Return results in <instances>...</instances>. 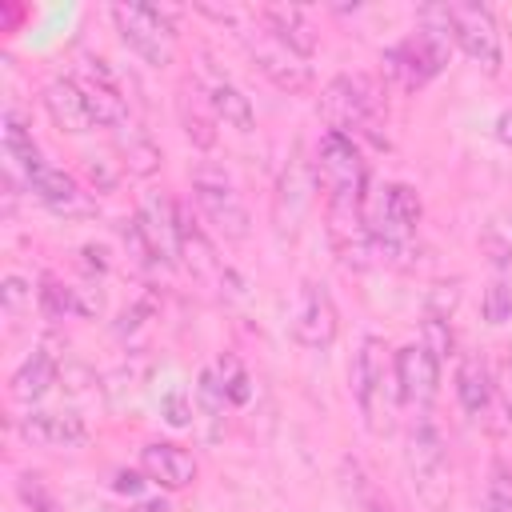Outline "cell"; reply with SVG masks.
<instances>
[{
    "label": "cell",
    "instance_id": "obj_1",
    "mask_svg": "<svg viewBox=\"0 0 512 512\" xmlns=\"http://www.w3.org/2000/svg\"><path fill=\"white\" fill-rule=\"evenodd\" d=\"M448 56H452V36L420 24L416 32H408L404 40H396L392 48L380 52V72L392 88L416 92V88H424L428 80H436L444 72Z\"/></svg>",
    "mask_w": 512,
    "mask_h": 512
},
{
    "label": "cell",
    "instance_id": "obj_2",
    "mask_svg": "<svg viewBox=\"0 0 512 512\" xmlns=\"http://www.w3.org/2000/svg\"><path fill=\"white\" fill-rule=\"evenodd\" d=\"M320 112L328 120L332 132H344V136H364L372 140L376 148H384L388 140L380 136V92L372 80L364 76H336L328 80L324 96H320Z\"/></svg>",
    "mask_w": 512,
    "mask_h": 512
},
{
    "label": "cell",
    "instance_id": "obj_3",
    "mask_svg": "<svg viewBox=\"0 0 512 512\" xmlns=\"http://www.w3.org/2000/svg\"><path fill=\"white\" fill-rule=\"evenodd\" d=\"M112 20H116L120 40L144 64H152V68L172 64L180 8H172V4H112Z\"/></svg>",
    "mask_w": 512,
    "mask_h": 512
},
{
    "label": "cell",
    "instance_id": "obj_4",
    "mask_svg": "<svg viewBox=\"0 0 512 512\" xmlns=\"http://www.w3.org/2000/svg\"><path fill=\"white\" fill-rule=\"evenodd\" d=\"M408 472H412V484L420 492V500L440 512L448 504V448H444V432L432 416V408H420L412 428H408Z\"/></svg>",
    "mask_w": 512,
    "mask_h": 512
},
{
    "label": "cell",
    "instance_id": "obj_5",
    "mask_svg": "<svg viewBox=\"0 0 512 512\" xmlns=\"http://www.w3.org/2000/svg\"><path fill=\"white\" fill-rule=\"evenodd\" d=\"M192 200H196L200 216L212 224L216 236H224V240H244L248 236L252 216H248V208H244V200H240V192H236V184L228 180L224 168L196 164L192 168Z\"/></svg>",
    "mask_w": 512,
    "mask_h": 512
},
{
    "label": "cell",
    "instance_id": "obj_6",
    "mask_svg": "<svg viewBox=\"0 0 512 512\" xmlns=\"http://www.w3.org/2000/svg\"><path fill=\"white\" fill-rule=\"evenodd\" d=\"M316 180L324 184L328 200H364L368 192V168L360 156V144L344 132H324L316 148Z\"/></svg>",
    "mask_w": 512,
    "mask_h": 512
},
{
    "label": "cell",
    "instance_id": "obj_7",
    "mask_svg": "<svg viewBox=\"0 0 512 512\" xmlns=\"http://www.w3.org/2000/svg\"><path fill=\"white\" fill-rule=\"evenodd\" d=\"M444 8H448L452 44H456L468 60H476L488 76H496L500 64H504V48H500L496 16H492L484 4H468V0H460V4H444Z\"/></svg>",
    "mask_w": 512,
    "mask_h": 512
},
{
    "label": "cell",
    "instance_id": "obj_8",
    "mask_svg": "<svg viewBox=\"0 0 512 512\" xmlns=\"http://www.w3.org/2000/svg\"><path fill=\"white\" fill-rule=\"evenodd\" d=\"M336 332H340V312H336L332 292L320 280H304L296 288V308H292L296 344H304L312 352H324V348H332Z\"/></svg>",
    "mask_w": 512,
    "mask_h": 512
},
{
    "label": "cell",
    "instance_id": "obj_9",
    "mask_svg": "<svg viewBox=\"0 0 512 512\" xmlns=\"http://www.w3.org/2000/svg\"><path fill=\"white\" fill-rule=\"evenodd\" d=\"M328 240L348 268H372L376 264V240L364 220V200H328Z\"/></svg>",
    "mask_w": 512,
    "mask_h": 512
},
{
    "label": "cell",
    "instance_id": "obj_10",
    "mask_svg": "<svg viewBox=\"0 0 512 512\" xmlns=\"http://www.w3.org/2000/svg\"><path fill=\"white\" fill-rule=\"evenodd\" d=\"M136 228H140V236L148 244L152 264H168V268L180 264V256H184V232H180V212L172 208V200H164L160 192H148L140 200Z\"/></svg>",
    "mask_w": 512,
    "mask_h": 512
},
{
    "label": "cell",
    "instance_id": "obj_11",
    "mask_svg": "<svg viewBox=\"0 0 512 512\" xmlns=\"http://www.w3.org/2000/svg\"><path fill=\"white\" fill-rule=\"evenodd\" d=\"M392 376H396V392L404 404H412L416 412L432 408L436 388H440V360L424 344H404L392 356Z\"/></svg>",
    "mask_w": 512,
    "mask_h": 512
},
{
    "label": "cell",
    "instance_id": "obj_12",
    "mask_svg": "<svg viewBox=\"0 0 512 512\" xmlns=\"http://www.w3.org/2000/svg\"><path fill=\"white\" fill-rule=\"evenodd\" d=\"M244 48H248L252 64H256L280 92H308V88H312V64H304L296 52H288L284 44H276L268 32L244 36Z\"/></svg>",
    "mask_w": 512,
    "mask_h": 512
},
{
    "label": "cell",
    "instance_id": "obj_13",
    "mask_svg": "<svg viewBox=\"0 0 512 512\" xmlns=\"http://www.w3.org/2000/svg\"><path fill=\"white\" fill-rule=\"evenodd\" d=\"M140 472L152 484H160L168 492H180L196 480V456L188 448L172 444V440H152V444L140 448Z\"/></svg>",
    "mask_w": 512,
    "mask_h": 512
},
{
    "label": "cell",
    "instance_id": "obj_14",
    "mask_svg": "<svg viewBox=\"0 0 512 512\" xmlns=\"http://www.w3.org/2000/svg\"><path fill=\"white\" fill-rule=\"evenodd\" d=\"M388 380V360H384V340L376 336H364L356 356H352V372H348V384H352V396L360 404V412L368 416V424L376 420V396Z\"/></svg>",
    "mask_w": 512,
    "mask_h": 512
},
{
    "label": "cell",
    "instance_id": "obj_15",
    "mask_svg": "<svg viewBox=\"0 0 512 512\" xmlns=\"http://www.w3.org/2000/svg\"><path fill=\"white\" fill-rule=\"evenodd\" d=\"M16 432L40 448H80L88 440V424L72 412H24Z\"/></svg>",
    "mask_w": 512,
    "mask_h": 512
},
{
    "label": "cell",
    "instance_id": "obj_16",
    "mask_svg": "<svg viewBox=\"0 0 512 512\" xmlns=\"http://www.w3.org/2000/svg\"><path fill=\"white\" fill-rule=\"evenodd\" d=\"M40 100H44V108H48V116H52V124H56L60 132H92V128H100L96 116H92V108H88L84 88H80L72 76L52 80Z\"/></svg>",
    "mask_w": 512,
    "mask_h": 512
},
{
    "label": "cell",
    "instance_id": "obj_17",
    "mask_svg": "<svg viewBox=\"0 0 512 512\" xmlns=\"http://www.w3.org/2000/svg\"><path fill=\"white\" fill-rule=\"evenodd\" d=\"M260 24H264V32L276 44H284L300 60H308L316 52V28L308 24L304 8H296V4H268V8H260Z\"/></svg>",
    "mask_w": 512,
    "mask_h": 512
},
{
    "label": "cell",
    "instance_id": "obj_18",
    "mask_svg": "<svg viewBox=\"0 0 512 512\" xmlns=\"http://www.w3.org/2000/svg\"><path fill=\"white\" fill-rule=\"evenodd\" d=\"M456 400L468 416H484L496 400V384H492V368L480 360V356H464L460 368H456Z\"/></svg>",
    "mask_w": 512,
    "mask_h": 512
},
{
    "label": "cell",
    "instance_id": "obj_19",
    "mask_svg": "<svg viewBox=\"0 0 512 512\" xmlns=\"http://www.w3.org/2000/svg\"><path fill=\"white\" fill-rule=\"evenodd\" d=\"M28 188H32L36 200H44L56 212H80L84 208V192H80V184L64 168L40 164L36 172H28Z\"/></svg>",
    "mask_w": 512,
    "mask_h": 512
},
{
    "label": "cell",
    "instance_id": "obj_20",
    "mask_svg": "<svg viewBox=\"0 0 512 512\" xmlns=\"http://www.w3.org/2000/svg\"><path fill=\"white\" fill-rule=\"evenodd\" d=\"M56 384V360H52V352H44V348H36L16 372H12V380H8V392H12V400H20V404H32V400H40L48 388Z\"/></svg>",
    "mask_w": 512,
    "mask_h": 512
},
{
    "label": "cell",
    "instance_id": "obj_21",
    "mask_svg": "<svg viewBox=\"0 0 512 512\" xmlns=\"http://www.w3.org/2000/svg\"><path fill=\"white\" fill-rule=\"evenodd\" d=\"M208 108H212V116H216L220 124H228V128H236V132H252V124H256L252 100H248L236 84H228V80H216V84L208 88Z\"/></svg>",
    "mask_w": 512,
    "mask_h": 512
},
{
    "label": "cell",
    "instance_id": "obj_22",
    "mask_svg": "<svg viewBox=\"0 0 512 512\" xmlns=\"http://www.w3.org/2000/svg\"><path fill=\"white\" fill-rule=\"evenodd\" d=\"M0 136H4V152H8V160L20 164L24 176L36 172V168L44 164V160H40V148H36V140H32V128L24 124V116H20L16 108H4V116H0Z\"/></svg>",
    "mask_w": 512,
    "mask_h": 512
},
{
    "label": "cell",
    "instance_id": "obj_23",
    "mask_svg": "<svg viewBox=\"0 0 512 512\" xmlns=\"http://www.w3.org/2000/svg\"><path fill=\"white\" fill-rule=\"evenodd\" d=\"M116 148H120L128 172H136V176H148V172L160 168V148H156V144L144 136V128H136L132 120H128L124 128H116Z\"/></svg>",
    "mask_w": 512,
    "mask_h": 512
},
{
    "label": "cell",
    "instance_id": "obj_24",
    "mask_svg": "<svg viewBox=\"0 0 512 512\" xmlns=\"http://www.w3.org/2000/svg\"><path fill=\"white\" fill-rule=\"evenodd\" d=\"M36 300H40L44 316H52V320H64V316H84L80 288H68V284H60L56 276H44V280H40Z\"/></svg>",
    "mask_w": 512,
    "mask_h": 512
},
{
    "label": "cell",
    "instance_id": "obj_25",
    "mask_svg": "<svg viewBox=\"0 0 512 512\" xmlns=\"http://www.w3.org/2000/svg\"><path fill=\"white\" fill-rule=\"evenodd\" d=\"M212 372H216V380H220V388H224L228 404H248V396H252V380H248V372H244V364H240V356H236V352L216 356Z\"/></svg>",
    "mask_w": 512,
    "mask_h": 512
},
{
    "label": "cell",
    "instance_id": "obj_26",
    "mask_svg": "<svg viewBox=\"0 0 512 512\" xmlns=\"http://www.w3.org/2000/svg\"><path fill=\"white\" fill-rule=\"evenodd\" d=\"M480 512H512V464L508 460H492Z\"/></svg>",
    "mask_w": 512,
    "mask_h": 512
},
{
    "label": "cell",
    "instance_id": "obj_27",
    "mask_svg": "<svg viewBox=\"0 0 512 512\" xmlns=\"http://www.w3.org/2000/svg\"><path fill=\"white\" fill-rule=\"evenodd\" d=\"M420 344L444 364L448 356H456V336H452V324H448V316H424V324H420Z\"/></svg>",
    "mask_w": 512,
    "mask_h": 512
},
{
    "label": "cell",
    "instance_id": "obj_28",
    "mask_svg": "<svg viewBox=\"0 0 512 512\" xmlns=\"http://www.w3.org/2000/svg\"><path fill=\"white\" fill-rule=\"evenodd\" d=\"M16 492H20V500H24L32 512H64L60 500H56V492L48 488V480L36 476V472H24V476L16 480Z\"/></svg>",
    "mask_w": 512,
    "mask_h": 512
},
{
    "label": "cell",
    "instance_id": "obj_29",
    "mask_svg": "<svg viewBox=\"0 0 512 512\" xmlns=\"http://www.w3.org/2000/svg\"><path fill=\"white\" fill-rule=\"evenodd\" d=\"M480 312L488 324H508L512 320V280H492L480 296Z\"/></svg>",
    "mask_w": 512,
    "mask_h": 512
},
{
    "label": "cell",
    "instance_id": "obj_30",
    "mask_svg": "<svg viewBox=\"0 0 512 512\" xmlns=\"http://www.w3.org/2000/svg\"><path fill=\"white\" fill-rule=\"evenodd\" d=\"M480 252L496 268V280H512V240H504L500 228H484L480 232Z\"/></svg>",
    "mask_w": 512,
    "mask_h": 512
},
{
    "label": "cell",
    "instance_id": "obj_31",
    "mask_svg": "<svg viewBox=\"0 0 512 512\" xmlns=\"http://www.w3.org/2000/svg\"><path fill=\"white\" fill-rule=\"evenodd\" d=\"M196 400H200L204 416H220V412H224L228 396H224V388H220V380H216V372H212V368H204V372H200V380H196Z\"/></svg>",
    "mask_w": 512,
    "mask_h": 512
},
{
    "label": "cell",
    "instance_id": "obj_32",
    "mask_svg": "<svg viewBox=\"0 0 512 512\" xmlns=\"http://www.w3.org/2000/svg\"><path fill=\"white\" fill-rule=\"evenodd\" d=\"M160 412H164V420L172 424V428H184V424H192V400H188V392H168L164 400H160Z\"/></svg>",
    "mask_w": 512,
    "mask_h": 512
},
{
    "label": "cell",
    "instance_id": "obj_33",
    "mask_svg": "<svg viewBox=\"0 0 512 512\" xmlns=\"http://www.w3.org/2000/svg\"><path fill=\"white\" fill-rule=\"evenodd\" d=\"M456 300H460V284L456 280L452 284H432V292H428V316H448L456 308Z\"/></svg>",
    "mask_w": 512,
    "mask_h": 512
},
{
    "label": "cell",
    "instance_id": "obj_34",
    "mask_svg": "<svg viewBox=\"0 0 512 512\" xmlns=\"http://www.w3.org/2000/svg\"><path fill=\"white\" fill-rule=\"evenodd\" d=\"M492 384H496V392H500V400H504V412H508V420H512V348H504L500 368L492 372Z\"/></svg>",
    "mask_w": 512,
    "mask_h": 512
},
{
    "label": "cell",
    "instance_id": "obj_35",
    "mask_svg": "<svg viewBox=\"0 0 512 512\" xmlns=\"http://www.w3.org/2000/svg\"><path fill=\"white\" fill-rule=\"evenodd\" d=\"M28 300H32V288H28L20 276H8V280H4V312H8V316H16Z\"/></svg>",
    "mask_w": 512,
    "mask_h": 512
},
{
    "label": "cell",
    "instance_id": "obj_36",
    "mask_svg": "<svg viewBox=\"0 0 512 512\" xmlns=\"http://www.w3.org/2000/svg\"><path fill=\"white\" fill-rule=\"evenodd\" d=\"M144 472H116V480H112V488L116 492H124V496H140L144 492Z\"/></svg>",
    "mask_w": 512,
    "mask_h": 512
},
{
    "label": "cell",
    "instance_id": "obj_37",
    "mask_svg": "<svg viewBox=\"0 0 512 512\" xmlns=\"http://www.w3.org/2000/svg\"><path fill=\"white\" fill-rule=\"evenodd\" d=\"M88 176H92V184H96V188H112V184H116V172H108V168H104V160H100V164L92 160V164H88Z\"/></svg>",
    "mask_w": 512,
    "mask_h": 512
},
{
    "label": "cell",
    "instance_id": "obj_38",
    "mask_svg": "<svg viewBox=\"0 0 512 512\" xmlns=\"http://www.w3.org/2000/svg\"><path fill=\"white\" fill-rule=\"evenodd\" d=\"M24 20V8H12V4H0V32H12L16 24Z\"/></svg>",
    "mask_w": 512,
    "mask_h": 512
},
{
    "label": "cell",
    "instance_id": "obj_39",
    "mask_svg": "<svg viewBox=\"0 0 512 512\" xmlns=\"http://www.w3.org/2000/svg\"><path fill=\"white\" fill-rule=\"evenodd\" d=\"M496 140L512 148V108H504V112L496 116Z\"/></svg>",
    "mask_w": 512,
    "mask_h": 512
},
{
    "label": "cell",
    "instance_id": "obj_40",
    "mask_svg": "<svg viewBox=\"0 0 512 512\" xmlns=\"http://www.w3.org/2000/svg\"><path fill=\"white\" fill-rule=\"evenodd\" d=\"M132 512H172V508H168V500H160V496H156V500H140Z\"/></svg>",
    "mask_w": 512,
    "mask_h": 512
},
{
    "label": "cell",
    "instance_id": "obj_41",
    "mask_svg": "<svg viewBox=\"0 0 512 512\" xmlns=\"http://www.w3.org/2000/svg\"><path fill=\"white\" fill-rule=\"evenodd\" d=\"M504 232H508V240H512V208L504 212Z\"/></svg>",
    "mask_w": 512,
    "mask_h": 512
}]
</instances>
